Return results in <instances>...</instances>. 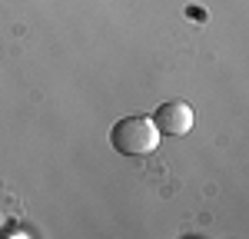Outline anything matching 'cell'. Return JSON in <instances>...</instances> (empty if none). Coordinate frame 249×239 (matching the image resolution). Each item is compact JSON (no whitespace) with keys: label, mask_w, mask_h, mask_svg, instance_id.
Instances as JSON below:
<instances>
[{"label":"cell","mask_w":249,"mask_h":239,"mask_svg":"<svg viewBox=\"0 0 249 239\" xmlns=\"http://www.w3.org/2000/svg\"><path fill=\"white\" fill-rule=\"evenodd\" d=\"M163 133L156 130L153 117H123L110 130V146L120 156H150L160 150Z\"/></svg>","instance_id":"obj_1"},{"label":"cell","mask_w":249,"mask_h":239,"mask_svg":"<svg viewBox=\"0 0 249 239\" xmlns=\"http://www.w3.org/2000/svg\"><path fill=\"white\" fill-rule=\"evenodd\" d=\"M153 123L163 137H186L193 126H196V110H193L186 100H166V103L156 106Z\"/></svg>","instance_id":"obj_2"}]
</instances>
